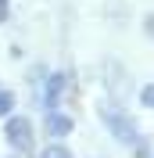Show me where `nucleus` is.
I'll list each match as a JSON object with an SVG mask.
<instances>
[{
  "label": "nucleus",
  "instance_id": "nucleus-1",
  "mask_svg": "<svg viewBox=\"0 0 154 158\" xmlns=\"http://www.w3.org/2000/svg\"><path fill=\"white\" fill-rule=\"evenodd\" d=\"M4 133H7V140H11L18 151H25V148L32 144V122H29V118L11 115V118H7V126H4Z\"/></svg>",
  "mask_w": 154,
  "mask_h": 158
},
{
  "label": "nucleus",
  "instance_id": "nucleus-2",
  "mask_svg": "<svg viewBox=\"0 0 154 158\" xmlns=\"http://www.w3.org/2000/svg\"><path fill=\"white\" fill-rule=\"evenodd\" d=\"M47 133H50V137H65V133H72V118L54 111V115L47 118Z\"/></svg>",
  "mask_w": 154,
  "mask_h": 158
},
{
  "label": "nucleus",
  "instance_id": "nucleus-3",
  "mask_svg": "<svg viewBox=\"0 0 154 158\" xmlns=\"http://www.w3.org/2000/svg\"><path fill=\"white\" fill-rule=\"evenodd\" d=\"M111 126H115L118 140H125V144L136 140V122H133V118H111Z\"/></svg>",
  "mask_w": 154,
  "mask_h": 158
},
{
  "label": "nucleus",
  "instance_id": "nucleus-4",
  "mask_svg": "<svg viewBox=\"0 0 154 158\" xmlns=\"http://www.w3.org/2000/svg\"><path fill=\"white\" fill-rule=\"evenodd\" d=\"M61 86H65V76H50V86H47V108H54V104H58Z\"/></svg>",
  "mask_w": 154,
  "mask_h": 158
},
{
  "label": "nucleus",
  "instance_id": "nucleus-5",
  "mask_svg": "<svg viewBox=\"0 0 154 158\" xmlns=\"http://www.w3.org/2000/svg\"><path fill=\"white\" fill-rule=\"evenodd\" d=\"M39 158H72V151H68V148H61V144H50V148L43 151Z\"/></svg>",
  "mask_w": 154,
  "mask_h": 158
},
{
  "label": "nucleus",
  "instance_id": "nucleus-6",
  "mask_svg": "<svg viewBox=\"0 0 154 158\" xmlns=\"http://www.w3.org/2000/svg\"><path fill=\"white\" fill-rule=\"evenodd\" d=\"M11 108H14V94L11 90H0V115H11Z\"/></svg>",
  "mask_w": 154,
  "mask_h": 158
},
{
  "label": "nucleus",
  "instance_id": "nucleus-7",
  "mask_svg": "<svg viewBox=\"0 0 154 158\" xmlns=\"http://www.w3.org/2000/svg\"><path fill=\"white\" fill-rule=\"evenodd\" d=\"M140 101H144L147 108H154V86H144V90H140Z\"/></svg>",
  "mask_w": 154,
  "mask_h": 158
},
{
  "label": "nucleus",
  "instance_id": "nucleus-8",
  "mask_svg": "<svg viewBox=\"0 0 154 158\" xmlns=\"http://www.w3.org/2000/svg\"><path fill=\"white\" fill-rule=\"evenodd\" d=\"M7 15H11V7H7V0H0V22H7Z\"/></svg>",
  "mask_w": 154,
  "mask_h": 158
}]
</instances>
